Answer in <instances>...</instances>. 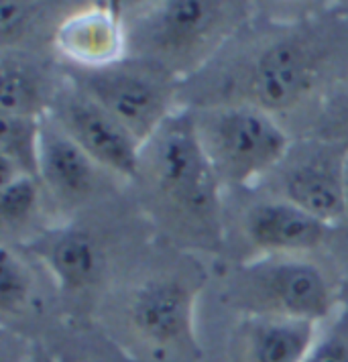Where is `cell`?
<instances>
[{
	"instance_id": "6",
	"label": "cell",
	"mask_w": 348,
	"mask_h": 362,
	"mask_svg": "<svg viewBox=\"0 0 348 362\" xmlns=\"http://www.w3.org/2000/svg\"><path fill=\"white\" fill-rule=\"evenodd\" d=\"M64 74L133 132L141 145L159 131L169 116L182 110V82L147 62L124 57L94 69L66 66Z\"/></svg>"
},
{
	"instance_id": "3",
	"label": "cell",
	"mask_w": 348,
	"mask_h": 362,
	"mask_svg": "<svg viewBox=\"0 0 348 362\" xmlns=\"http://www.w3.org/2000/svg\"><path fill=\"white\" fill-rule=\"evenodd\" d=\"M253 11L245 2L166 0L122 15L124 57L161 67L180 82L208 66Z\"/></svg>"
},
{
	"instance_id": "15",
	"label": "cell",
	"mask_w": 348,
	"mask_h": 362,
	"mask_svg": "<svg viewBox=\"0 0 348 362\" xmlns=\"http://www.w3.org/2000/svg\"><path fill=\"white\" fill-rule=\"evenodd\" d=\"M64 76L41 62L33 51H2L0 115L43 118L50 112Z\"/></svg>"
},
{
	"instance_id": "16",
	"label": "cell",
	"mask_w": 348,
	"mask_h": 362,
	"mask_svg": "<svg viewBox=\"0 0 348 362\" xmlns=\"http://www.w3.org/2000/svg\"><path fill=\"white\" fill-rule=\"evenodd\" d=\"M45 202L51 204L41 180L33 175H21L0 185V224L6 240L8 236H17L13 245L23 247L47 230L41 226Z\"/></svg>"
},
{
	"instance_id": "2",
	"label": "cell",
	"mask_w": 348,
	"mask_h": 362,
	"mask_svg": "<svg viewBox=\"0 0 348 362\" xmlns=\"http://www.w3.org/2000/svg\"><path fill=\"white\" fill-rule=\"evenodd\" d=\"M141 210L178 247L226 245L224 189L199 147L190 108L171 115L141 148L131 181Z\"/></svg>"
},
{
	"instance_id": "1",
	"label": "cell",
	"mask_w": 348,
	"mask_h": 362,
	"mask_svg": "<svg viewBox=\"0 0 348 362\" xmlns=\"http://www.w3.org/2000/svg\"><path fill=\"white\" fill-rule=\"evenodd\" d=\"M348 82L342 8L250 17L214 59L182 83V108L245 104L271 115L294 139L314 134Z\"/></svg>"
},
{
	"instance_id": "17",
	"label": "cell",
	"mask_w": 348,
	"mask_h": 362,
	"mask_svg": "<svg viewBox=\"0 0 348 362\" xmlns=\"http://www.w3.org/2000/svg\"><path fill=\"white\" fill-rule=\"evenodd\" d=\"M41 118L0 115V185L21 175L39 177Z\"/></svg>"
},
{
	"instance_id": "20",
	"label": "cell",
	"mask_w": 348,
	"mask_h": 362,
	"mask_svg": "<svg viewBox=\"0 0 348 362\" xmlns=\"http://www.w3.org/2000/svg\"><path fill=\"white\" fill-rule=\"evenodd\" d=\"M306 362H348V305L332 315Z\"/></svg>"
},
{
	"instance_id": "25",
	"label": "cell",
	"mask_w": 348,
	"mask_h": 362,
	"mask_svg": "<svg viewBox=\"0 0 348 362\" xmlns=\"http://www.w3.org/2000/svg\"><path fill=\"white\" fill-rule=\"evenodd\" d=\"M340 8L344 11V15H347V17H348V4H340Z\"/></svg>"
},
{
	"instance_id": "5",
	"label": "cell",
	"mask_w": 348,
	"mask_h": 362,
	"mask_svg": "<svg viewBox=\"0 0 348 362\" xmlns=\"http://www.w3.org/2000/svg\"><path fill=\"white\" fill-rule=\"evenodd\" d=\"M199 147L224 192L255 189L282 163L294 136L255 106L190 108Z\"/></svg>"
},
{
	"instance_id": "22",
	"label": "cell",
	"mask_w": 348,
	"mask_h": 362,
	"mask_svg": "<svg viewBox=\"0 0 348 362\" xmlns=\"http://www.w3.org/2000/svg\"><path fill=\"white\" fill-rule=\"evenodd\" d=\"M344 204H347V216H344V224L340 230L348 232V157H347V165H344Z\"/></svg>"
},
{
	"instance_id": "4",
	"label": "cell",
	"mask_w": 348,
	"mask_h": 362,
	"mask_svg": "<svg viewBox=\"0 0 348 362\" xmlns=\"http://www.w3.org/2000/svg\"><path fill=\"white\" fill-rule=\"evenodd\" d=\"M228 305L245 315L328 322L342 308V285L306 255H269L240 261L224 281Z\"/></svg>"
},
{
	"instance_id": "23",
	"label": "cell",
	"mask_w": 348,
	"mask_h": 362,
	"mask_svg": "<svg viewBox=\"0 0 348 362\" xmlns=\"http://www.w3.org/2000/svg\"><path fill=\"white\" fill-rule=\"evenodd\" d=\"M31 362H55L51 358L50 354H45L43 350H39V352H35V356L31 358Z\"/></svg>"
},
{
	"instance_id": "13",
	"label": "cell",
	"mask_w": 348,
	"mask_h": 362,
	"mask_svg": "<svg viewBox=\"0 0 348 362\" xmlns=\"http://www.w3.org/2000/svg\"><path fill=\"white\" fill-rule=\"evenodd\" d=\"M53 47L66 66L94 69L124 59L122 13L110 4L69 11L53 37Z\"/></svg>"
},
{
	"instance_id": "21",
	"label": "cell",
	"mask_w": 348,
	"mask_h": 362,
	"mask_svg": "<svg viewBox=\"0 0 348 362\" xmlns=\"http://www.w3.org/2000/svg\"><path fill=\"white\" fill-rule=\"evenodd\" d=\"M310 136H320V139H328L336 141L348 147V82L340 90V94L330 104V108L326 110L324 118L320 120V124L315 127L314 134Z\"/></svg>"
},
{
	"instance_id": "10",
	"label": "cell",
	"mask_w": 348,
	"mask_h": 362,
	"mask_svg": "<svg viewBox=\"0 0 348 362\" xmlns=\"http://www.w3.org/2000/svg\"><path fill=\"white\" fill-rule=\"evenodd\" d=\"M47 115L106 171L127 183L134 180L143 145L66 74Z\"/></svg>"
},
{
	"instance_id": "8",
	"label": "cell",
	"mask_w": 348,
	"mask_h": 362,
	"mask_svg": "<svg viewBox=\"0 0 348 362\" xmlns=\"http://www.w3.org/2000/svg\"><path fill=\"white\" fill-rule=\"evenodd\" d=\"M198 283L185 269H163L129 283L112 301H120L127 328L143 344L185 346L194 338Z\"/></svg>"
},
{
	"instance_id": "11",
	"label": "cell",
	"mask_w": 348,
	"mask_h": 362,
	"mask_svg": "<svg viewBox=\"0 0 348 362\" xmlns=\"http://www.w3.org/2000/svg\"><path fill=\"white\" fill-rule=\"evenodd\" d=\"M257 196L236 208V218L226 220V232L236 236L257 257L269 255H310L330 247L340 228L330 226L285 199L267 196L253 189Z\"/></svg>"
},
{
	"instance_id": "18",
	"label": "cell",
	"mask_w": 348,
	"mask_h": 362,
	"mask_svg": "<svg viewBox=\"0 0 348 362\" xmlns=\"http://www.w3.org/2000/svg\"><path fill=\"white\" fill-rule=\"evenodd\" d=\"M55 8L39 2L2 0L0 4V39L2 51H33V39H39L41 29L50 23H62L53 18Z\"/></svg>"
},
{
	"instance_id": "14",
	"label": "cell",
	"mask_w": 348,
	"mask_h": 362,
	"mask_svg": "<svg viewBox=\"0 0 348 362\" xmlns=\"http://www.w3.org/2000/svg\"><path fill=\"white\" fill-rule=\"evenodd\" d=\"M322 324L299 317L245 315L234 332V362H306Z\"/></svg>"
},
{
	"instance_id": "9",
	"label": "cell",
	"mask_w": 348,
	"mask_h": 362,
	"mask_svg": "<svg viewBox=\"0 0 348 362\" xmlns=\"http://www.w3.org/2000/svg\"><path fill=\"white\" fill-rule=\"evenodd\" d=\"M39 180L51 206L66 218L98 208L120 177L106 171L45 115L39 131Z\"/></svg>"
},
{
	"instance_id": "7",
	"label": "cell",
	"mask_w": 348,
	"mask_h": 362,
	"mask_svg": "<svg viewBox=\"0 0 348 362\" xmlns=\"http://www.w3.org/2000/svg\"><path fill=\"white\" fill-rule=\"evenodd\" d=\"M348 147L320 136L294 139L282 163L255 189L285 199L318 220L342 228L344 204V165Z\"/></svg>"
},
{
	"instance_id": "12",
	"label": "cell",
	"mask_w": 348,
	"mask_h": 362,
	"mask_svg": "<svg viewBox=\"0 0 348 362\" xmlns=\"http://www.w3.org/2000/svg\"><path fill=\"white\" fill-rule=\"evenodd\" d=\"M21 248L50 271V277L64 296H82L100 285L108 271L104 236L78 222L55 224Z\"/></svg>"
},
{
	"instance_id": "19",
	"label": "cell",
	"mask_w": 348,
	"mask_h": 362,
	"mask_svg": "<svg viewBox=\"0 0 348 362\" xmlns=\"http://www.w3.org/2000/svg\"><path fill=\"white\" fill-rule=\"evenodd\" d=\"M27 250L2 243L0 250V310L4 315H21L33 310L35 277Z\"/></svg>"
},
{
	"instance_id": "24",
	"label": "cell",
	"mask_w": 348,
	"mask_h": 362,
	"mask_svg": "<svg viewBox=\"0 0 348 362\" xmlns=\"http://www.w3.org/2000/svg\"><path fill=\"white\" fill-rule=\"evenodd\" d=\"M342 299H344L342 303H347L348 305V283H342Z\"/></svg>"
}]
</instances>
